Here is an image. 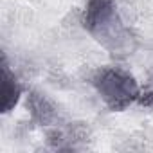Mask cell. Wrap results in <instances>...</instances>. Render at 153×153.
<instances>
[{
    "label": "cell",
    "mask_w": 153,
    "mask_h": 153,
    "mask_svg": "<svg viewBox=\"0 0 153 153\" xmlns=\"http://www.w3.org/2000/svg\"><path fill=\"white\" fill-rule=\"evenodd\" d=\"M81 24L85 31L112 54L123 56L133 49V38L119 15L115 0H88L81 15Z\"/></svg>",
    "instance_id": "1"
},
{
    "label": "cell",
    "mask_w": 153,
    "mask_h": 153,
    "mask_svg": "<svg viewBox=\"0 0 153 153\" xmlns=\"http://www.w3.org/2000/svg\"><path fill=\"white\" fill-rule=\"evenodd\" d=\"M92 87L112 112H123L130 105L139 103L142 94L137 79L117 67L99 68L92 76Z\"/></svg>",
    "instance_id": "2"
},
{
    "label": "cell",
    "mask_w": 153,
    "mask_h": 153,
    "mask_svg": "<svg viewBox=\"0 0 153 153\" xmlns=\"http://www.w3.org/2000/svg\"><path fill=\"white\" fill-rule=\"evenodd\" d=\"M22 97V85L20 81L16 79V76L9 70V65H7V59L4 56V61H2V114H9L20 101Z\"/></svg>",
    "instance_id": "3"
},
{
    "label": "cell",
    "mask_w": 153,
    "mask_h": 153,
    "mask_svg": "<svg viewBox=\"0 0 153 153\" xmlns=\"http://www.w3.org/2000/svg\"><path fill=\"white\" fill-rule=\"evenodd\" d=\"M139 103H140V105H144V106H153V92H149V90H144V92L140 94V99H139Z\"/></svg>",
    "instance_id": "4"
}]
</instances>
